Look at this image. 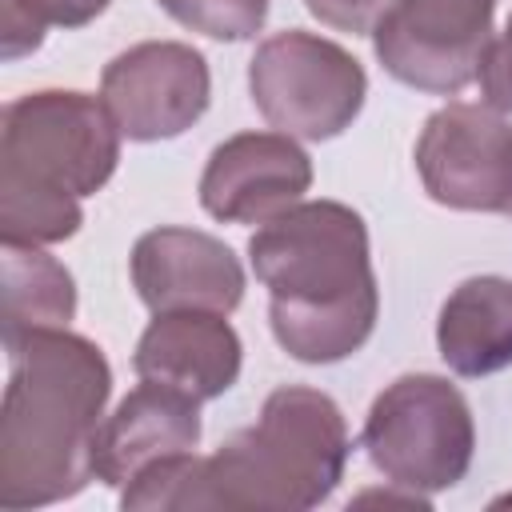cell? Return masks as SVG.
<instances>
[{
  "mask_svg": "<svg viewBox=\"0 0 512 512\" xmlns=\"http://www.w3.org/2000/svg\"><path fill=\"white\" fill-rule=\"evenodd\" d=\"M0 508L28 512L72 500L96 480L92 444L112 396V368L96 340L40 328L4 344Z\"/></svg>",
  "mask_w": 512,
  "mask_h": 512,
  "instance_id": "obj_2",
  "label": "cell"
},
{
  "mask_svg": "<svg viewBox=\"0 0 512 512\" xmlns=\"http://www.w3.org/2000/svg\"><path fill=\"white\" fill-rule=\"evenodd\" d=\"M132 288L144 308L176 312H236L244 300V264L240 256L196 228H152L132 244L128 256Z\"/></svg>",
  "mask_w": 512,
  "mask_h": 512,
  "instance_id": "obj_11",
  "label": "cell"
},
{
  "mask_svg": "<svg viewBox=\"0 0 512 512\" xmlns=\"http://www.w3.org/2000/svg\"><path fill=\"white\" fill-rule=\"evenodd\" d=\"M200 400L160 384L140 380L108 420H100L92 444V472L108 488H124L144 468L168 456H184L200 444Z\"/></svg>",
  "mask_w": 512,
  "mask_h": 512,
  "instance_id": "obj_12",
  "label": "cell"
},
{
  "mask_svg": "<svg viewBox=\"0 0 512 512\" xmlns=\"http://www.w3.org/2000/svg\"><path fill=\"white\" fill-rule=\"evenodd\" d=\"M500 0H396L372 32L384 72L416 92H464L492 44Z\"/></svg>",
  "mask_w": 512,
  "mask_h": 512,
  "instance_id": "obj_7",
  "label": "cell"
},
{
  "mask_svg": "<svg viewBox=\"0 0 512 512\" xmlns=\"http://www.w3.org/2000/svg\"><path fill=\"white\" fill-rule=\"evenodd\" d=\"M436 348L448 372L480 380L512 368V280L468 276L436 316Z\"/></svg>",
  "mask_w": 512,
  "mask_h": 512,
  "instance_id": "obj_14",
  "label": "cell"
},
{
  "mask_svg": "<svg viewBox=\"0 0 512 512\" xmlns=\"http://www.w3.org/2000/svg\"><path fill=\"white\" fill-rule=\"evenodd\" d=\"M348 452L352 440L340 404L328 392L284 384L268 392L256 424L232 432L212 456H168L128 480L120 508L304 512L336 492Z\"/></svg>",
  "mask_w": 512,
  "mask_h": 512,
  "instance_id": "obj_1",
  "label": "cell"
},
{
  "mask_svg": "<svg viewBox=\"0 0 512 512\" xmlns=\"http://www.w3.org/2000/svg\"><path fill=\"white\" fill-rule=\"evenodd\" d=\"M392 4L396 0H304V8L320 24H328L336 32H352V36H372Z\"/></svg>",
  "mask_w": 512,
  "mask_h": 512,
  "instance_id": "obj_19",
  "label": "cell"
},
{
  "mask_svg": "<svg viewBox=\"0 0 512 512\" xmlns=\"http://www.w3.org/2000/svg\"><path fill=\"white\" fill-rule=\"evenodd\" d=\"M4 344L40 328H68L76 316L72 272L36 244H4Z\"/></svg>",
  "mask_w": 512,
  "mask_h": 512,
  "instance_id": "obj_15",
  "label": "cell"
},
{
  "mask_svg": "<svg viewBox=\"0 0 512 512\" xmlns=\"http://www.w3.org/2000/svg\"><path fill=\"white\" fill-rule=\"evenodd\" d=\"M312 160L288 132H236L212 148L200 172V208L224 224H264L300 204Z\"/></svg>",
  "mask_w": 512,
  "mask_h": 512,
  "instance_id": "obj_10",
  "label": "cell"
},
{
  "mask_svg": "<svg viewBox=\"0 0 512 512\" xmlns=\"http://www.w3.org/2000/svg\"><path fill=\"white\" fill-rule=\"evenodd\" d=\"M100 100L128 140L156 144L188 132L208 112L212 72L192 44L140 40L104 64Z\"/></svg>",
  "mask_w": 512,
  "mask_h": 512,
  "instance_id": "obj_9",
  "label": "cell"
},
{
  "mask_svg": "<svg viewBox=\"0 0 512 512\" xmlns=\"http://www.w3.org/2000/svg\"><path fill=\"white\" fill-rule=\"evenodd\" d=\"M476 80H480L484 104L508 116V112H512V12H508V20H504V32L492 36V44H488V52H484V60H480Z\"/></svg>",
  "mask_w": 512,
  "mask_h": 512,
  "instance_id": "obj_18",
  "label": "cell"
},
{
  "mask_svg": "<svg viewBox=\"0 0 512 512\" xmlns=\"http://www.w3.org/2000/svg\"><path fill=\"white\" fill-rule=\"evenodd\" d=\"M176 24L208 40H252L268 20V0H156Z\"/></svg>",
  "mask_w": 512,
  "mask_h": 512,
  "instance_id": "obj_17",
  "label": "cell"
},
{
  "mask_svg": "<svg viewBox=\"0 0 512 512\" xmlns=\"http://www.w3.org/2000/svg\"><path fill=\"white\" fill-rule=\"evenodd\" d=\"M360 448L392 488L448 492L472 468V408L448 376L408 372L372 400Z\"/></svg>",
  "mask_w": 512,
  "mask_h": 512,
  "instance_id": "obj_5",
  "label": "cell"
},
{
  "mask_svg": "<svg viewBox=\"0 0 512 512\" xmlns=\"http://www.w3.org/2000/svg\"><path fill=\"white\" fill-rule=\"evenodd\" d=\"M424 192L456 212H504L512 200V124L488 104L436 108L416 140Z\"/></svg>",
  "mask_w": 512,
  "mask_h": 512,
  "instance_id": "obj_8",
  "label": "cell"
},
{
  "mask_svg": "<svg viewBox=\"0 0 512 512\" xmlns=\"http://www.w3.org/2000/svg\"><path fill=\"white\" fill-rule=\"evenodd\" d=\"M244 344L224 312L204 308H176L156 312V320L140 332L132 368L140 380L172 384L188 396L216 400L240 380Z\"/></svg>",
  "mask_w": 512,
  "mask_h": 512,
  "instance_id": "obj_13",
  "label": "cell"
},
{
  "mask_svg": "<svg viewBox=\"0 0 512 512\" xmlns=\"http://www.w3.org/2000/svg\"><path fill=\"white\" fill-rule=\"evenodd\" d=\"M112 0H4L0 56L20 60L44 44V28H84Z\"/></svg>",
  "mask_w": 512,
  "mask_h": 512,
  "instance_id": "obj_16",
  "label": "cell"
},
{
  "mask_svg": "<svg viewBox=\"0 0 512 512\" xmlns=\"http://www.w3.org/2000/svg\"><path fill=\"white\" fill-rule=\"evenodd\" d=\"M248 260L268 288L272 336L292 360L336 364L376 332L380 288L356 208L300 200L252 232Z\"/></svg>",
  "mask_w": 512,
  "mask_h": 512,
  "instance_id": "obj_3",
  "label": "cell"
},
{
  "mask_svg": "<svg viewBox=\"0 0 512 512\" xmlns=\"http://www.w3.org/2000/svg\"><path fill=\"white\" fill-rule=\"evenodd\" d=\"M120 128L104 100L68 88L28 92L0 112V244H60L84 224L120 164Z\"/></svg>",
  "mask_w": 512,
  "mask_h": 512,
  "instance_id": "obj_4",
  "label": "cell"
},
{
  "mask_svg": "<svg viewBox=\"0 0 512 512\" xmlns=\"http://www.w3.org/2000/svg\"><path fill=\"white\" fill-rule=\"evenodd\" d=\"M504 216H512V200H508V208H504Z\"/></svg>",
  "mask_w": 512,
  "mask_h": 512,
  "instance_id": "obj_20",
  "label": "cell"
},
{
  "mask_svg": "<svg viewBox=\"0 0 512 512\" xmlns=\"http://www.w3.org/2000/svg\"><path fill=\"white\" fill-rule=\"evenodd\" d=\"M248 92L276 132L320 144L352 128L368 96V76L336 40L284 28L256 44L248 60Z\"/></svg>",
  "mask_w": 512,
  "mask_h": 512,
  "instance_id": "obj_6",
  "label": "cell"
}]
</instances>
